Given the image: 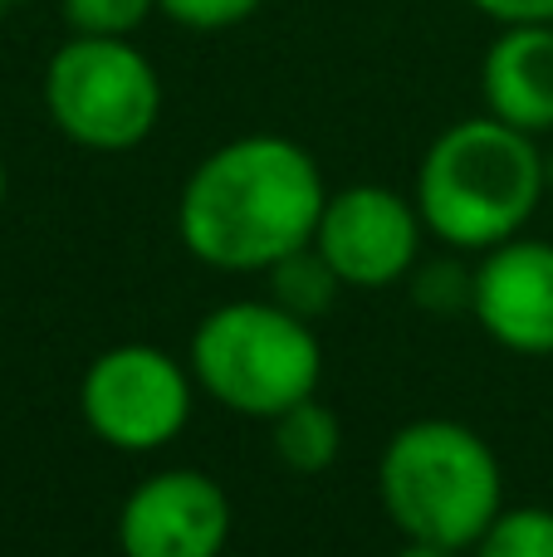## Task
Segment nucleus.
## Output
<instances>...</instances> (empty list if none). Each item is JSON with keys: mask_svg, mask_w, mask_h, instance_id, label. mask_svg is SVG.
<instances>
[{"mask_svg": "<svg viewBox=\"0 0 553 557\" xmlns=\"http://www.w3.org/2000/svg\"><path fill=\"white\" fill-rule=\"evenodd\" d=\"M329 186L309 147L280 133H245L192 166L176 196L186 255L221 274H265L314 245Z\"/></svg>", "mask_w": 553, "mask_h": 557, "instance_id": "f257e3e1", "label": "nucleus"}, {"mask_svg": "<svg viewBox=\"0 0 553 557\" xmlns=\"http://www.w3.org/2000/svg\"><path fill=\"white\" fill-rule=\"evenodd\" d=\"M231 494L201 470H157L118 509L123 557H221L231 543Z\"/></svg>", "mask_w": 553, "mask_h": 557, "instance_id": "6e6552de", "label": "nucleus"}, {"mask_svg": "<svg viewBox=\"0 0 553 557\" xmlns=\"http://www.w3.org/2000/svg\"><path fill=\"white\" fill-rule=\"evenodd\" d=\"M544 166H549V191H553V152L544 157Z\"/></svg>", "mask_w": 553, "mask_h": 557, "instance_id": "412c9836", "label": "nucleus"}, {"mask_svg": "<svg viewBox=\"0 0 553 557\" xmlns=\"http://www.w3.org/2000/svg\"><path fill=\"white\" fill-rule=\"evenodd\" d=\"M486 113L529 137L553 133V25H500L480 59Z\"/></svg>", "mask_w": 553, "mask_h": 557, "instance_id": "9d476101", "label": "nucleus"}, {"mask_svg": "<svg viewBox=\"0 0 553 557\" xmlns=\"http://www.w3.org/2000/svg\"><path fill=\"white\" fill-rule=\"evenodd\" d=\"M5 191H10V172H5V162H0V206H5Z\"/></svg>", "mask_w": 553, "mask_h": 557, "instance_id": "6ab92c4d", "label": "nucleus"}, {"mask_svg": "<svg viewBox=\"0 0 553 557\" xmlns=\"http://www.w3.org/2000/svg\"><path fill=\"white\" fill-rule=\"evenodd\" d=\"M270 425H274V455H280L294 474H323L343 450V421L319 396L294 401L290 411H280Z\"/></svg>", "mask_w": 553, "mask_h": 557, "instance_id": "9b49d317", "label": "nucleus"}, {"mask_svg": "<svg viewBox=\"0 0 553 557\" xmlns=\"http://www.w3.org/2000/svg\"><path fill=\"white\" fill-rule=\"evenodd\" d=\"M265 0H157L172 25L192 29V35H221V29H235L260 10Z\"/></svg>", "mask_w": 553, "mask_h": 557, "instance_id": "2eb2a0df", "label": "nucleus"}, {"mask_svg": "<svg viewBox=\"0 0 553 557\" xmlns=\"http://www.w3.org/2000/svg\"><path fill=\"white\" fill-rule=\"evenodd\" d=\"M196 376L152 343H118L88 362L78 382L84 425L103 445L147 455L172 445L192 421Z\"/></svg>", "mask_w": 553, "mask_h": 557, "instance_id": "423d86ee", "label": "nucleus"}, {"mask_svg": "<svg viewBox=\"0 0 553 557\" xmlns=\"http://www.w3.org/2000/svg\"><path fill=\"white\" fill-rule=\"evenodd\" d=\"M549 191L544 152L529 133L495 113L460 117L431 137L417 166V201L427 235L456 255H486L525 235Z\"/></svg>", "mask_w": 553, "mask_h": 557, "instance_id": "f03ea898", "label": "nucleus"}, {"mask_svg": "<svg viewBox=\"0 0 553 557\" xmlns=\"http://www.w3.org/2000/svg\"><path fill=\"white\" fill-rule=\"evenodd\" d=\"M15 5H25V0H0V20H5L10 10H15Z\"/></svg>", "mask_w": 553, "mask_h": 557, "instance_id": "aec40b11", "label": "nucleus"}, {"mask_svg": "<svg viewBox=\"0 0 553 557\" xmlns=\"http://www.w3.org/2000/svg\"><path fill=\"white\" fill-rule=\"evenodd\" d=\"M69 35H113L133 39L157 15V0H59Z\"/></svg>", "mask_w": 553, "mask_h": 557, "instance_id": "4468645a", "label": "nucleus"}, {"mask_svg": "<svg viewBox=\"0 0 553 557\" xmlns=\"http://www.w3.org/2000/svg\"><path fill=\"white\" fill-rule=\"evenodd\" d=\"M397 557H460V548H441V543H411L407 539V548H402Z\"/></svg>", "mask_w": 553, "mask_h": 557, "instance_id": "a211bd4d", "label": "nucleus"}, {"mask_svg": "<svg viewBox=\"0 0 553 557\" xmlns=\"http://www.w3.org/2000/svg\"><path fill=\"white\" fill-rule=\"evenodd\" d=\"M378 499L402 539L466 553L505 513V470L486 435L431 416L382 445Z\"/></svg>", "mask_w": 553, "mask_h": 557, "instance_id": "7ed1b4c3", "label": "nucleus"}, {"mask_svg": "<svg viewBox=\"0 0 553 557\" xmlns=\"http://www.w3.org/2000/svg\"><path fill=\"white\" fill-rule=\"evenodd\" d=\"M186 367L225 411L274 421L294 401L319 392L323 347L309 318L280 308L274 298H235L196 323Z\"/></svg>", "mask_w": 553, "mask_h": 557, "instance_id": "20e7f679", "label": "nucleus"}, {"mask_svg": "<svg viewBox=\"0 0 553 557\" xmlns=\"http://www.w3.org/2000/svg\"><path fill=\"white\" fill-rule=\"evenodd\" d=\"M495 25H553V0H470Z\"/></svg>", "mask_w": 553, "mask_h": 557, "instance_id": "f3484780", "label": "nucleus"}, {"mask_svg": "<svg viewBox=\"0 0 553 557\" xmlns=\"http://www.w3.org/2000/svg\"><path fill=\"white\" fill-rule=\"evenodd\" d=\"M265 284H270L274 304L290 308V313H299V318H309V323L339 304V288H348L339 278V270L323 260L319 245H304V250L284 255L274 270H265Z\"/></svg>", "mask_w": 553, "mask_h": 557, "instance_id": "f8f14e48", "label": "nucleus"}, {"mask_svg": "<svg viewBox=\"0 0 553 557\" xmlns=\"http://www.w3.org/2000/svg\"><path fill=\"white\" fill-rule=\"evenodd\" d=\"M45 113L84 152H133L162 117V78L133 39L69 35L45 64Z\"/></svg>", "mask_w": 553, "mask_h": 557, "instance_id": "39448f33", "label": "nucleus"}, {"mask_svg": "<svg viewBox=\"0 0 553 557\" xmlns=\"http://www.w3.org/2000/svg\"><path fill=\"white\" fill-rule=\"evenodd\" d=\"M470 313L505 352L553 357V245L515 235L480 255Z\"/></svg>", "mask_w": 553, "mask_h": 557, "instance_id": "1a4fd4ad", "label": "nucleus"}, {"mask_svg": "<svg viewBox=\"0 0 553 557\" xmlns=\"http://www.w3.org/2000/svg\"><path fill=\"white\" fill-rule=\"evenodd\" d=\"M470 288H476V270H466L460 260H431L417 274L411 294L431 313H460V308H470Z\"/></svg>", "mask_w": 553, "mask_h": 557, "instance_id": "dca6fc26", "label": "nucleus"}, {"mask_svg": "<svg viewBox=\"0 0 553 557\" xmlns=\"http://www.w3.org/2000/svg\"><path fill=\"white\" fill-rule=\"evenodd\" d=\"M421 211L392 186H348L323 201L314 245L348 288H388L407 278L421 260Z\"/></svg>", "mask_w": 553, "mask_h": 557, "instance_id": "0eeeda50", "label": "nucleus"}, {"mask_svg": "<svg viewBox=\"0 0 553 557\" xmlns=\"http://www.w3.org/2000/svg\"><path fill=\"white\" fill-rule=\"evenodd\" d=\"M476 557H553V509H505L470 548Z\"/></svg>", "mask_w": 553, "mask_h": 557, "instance_id": "ddd939ff", "label": "nucleus"}]
</instances>
